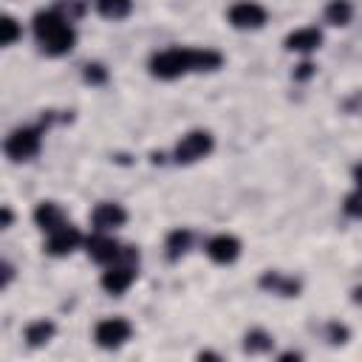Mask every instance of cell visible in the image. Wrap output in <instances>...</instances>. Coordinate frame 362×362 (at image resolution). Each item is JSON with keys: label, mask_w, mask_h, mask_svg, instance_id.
I'll return each instance as SVG.
<instances>
[{"label": "cell", "mask_w": 362, "mask_h": 362, "mask_svg": "<svg viewBox=\"0 0 362 362\" xmlns=\"http://www.w3.org/2000/svg\"><path fill=\"white\" fill-rule=\"evenodd\" d=\"M223 57L212 48H167L153 54L150 74L156 79H178L189 71H218Z\"/></svg>", "instance_id": "6da1fadb"}, {"label": "cell", "mask_w": 362, "mask_h": 362, "mask_svg": "<svg viewBox=\"0 0 362 362\" xmlns=\"http://www.w3.org/2000/svg\"><path fill=\"white\" fill-rule=\"evenodd\" d=\"M34 37L40 42V48L51 57H62L74 48L76 42V31L71 28V20L62 17L57 8H48V11H37L34 14Z\"/></svg>", "instance_id": "7a4b0ae2"}, {"label": "cell", "mask_w": 362, "mask_h": 362, "mask_svg": "<svg viewBox=\"0 0 362 362\" xmlns=\"http://www.w3.org/2000/svg\"><path fill=\"white\" fill-rule=\"evenodd\" d=\"M136 263H139V252L133 246H124L122 257L116 263H110L102 274V288L107 294H124L133 283H136Z\"/></svg>", "instance_id": "3957f363"}, {"label": "cell", "mask_w": 362, "mask_h": 362, "mask_svg": "<svg viewBox=\"0 0 362 362\" xmlns=\"http://www.w3.org/2000/svg\"><path fill=\"white\" fill-rule=\"evenodd\" d=\"M212 147H215V139H212L209 130H189V133H184L178 139L173 158L178 164H195V161L206 158L212 153Z\"/></svg>", "instance_id": "277c9868"}, {"label": "cell", "mask_w": 362, "mask_h": 362, "mask_svg": "<svg viewBox=\"0 0 362 362\" xmlns=\"http://www.w3.org/2000/svg\"><path fill=\"white\" fill-rule=\"evenodd\" d=\"M40 144H42V136H40L37 127H17V130L8 133L3 150L11 161H28L40 153Z\"/></svg>", "instance_id": "5b68a950"}, {"label": "cell", "mask_w": 362, "mask_h": 362, "mask_svg": "<svg viewBox=\"0 0 362 362\" xmlns=\"http://www.w3.org/2000/svg\"><path fill=\"white\" fill-rule=\"evenodd\" d=\"M130 334H133V325L124 317H105L93 328V339L102 348H119L130 339Z\"/></svg>", "instance_id": "8992f818"}, {"label": "cell", "mask_w": 362, "mask_h": 362, "mask_svg": "<svg viewBox=\"0 0 362 362\" xmlns=\"http://www.w3.org/2000/svg\"><path fill=\"white\" fill-rule=\"evenodd\" d=\"M229 23L240 31H255L266 23V8L255 0H238L232 8H229Z\"/></svg>", "instance_id": "52a82bcc"}, {"label": "cell", "mask_w": 362, "mask_h": 362, "mask_svg": "<svg viewBox=\"0 0 362 362\" xmlns=\"http://www.w3.org/2000/svg\"><path fill=\"white\" fill-rule=\"evenodd\" d=\"M85 246H88V257L96 260V263H102V266L116 263V260L122 257V252H124V246H122L116 238H110L107 232H99V235L88 238Z\"/></svg>", "instance_id": "ba28073f"}, {"label": "cell", "mask_w": 362, "mask_h": 362, "mask_svg": "<svg viewBox=\"0 0 362 362\" xmlns=\"http://www.w3.org/2000/svg\"><path fill=\"white\" fill-rule=\"evenodd\" d=\"M79 243H82V232H79L76 226H71V223H62L59 229L48 232L45 252H48V255H54V257H65V255H71Z\"/></svg>", "instance_id": "9c48e42d"}, {"label": "cell", "mask_w": 362, "mask_h": 362, "mask_svg": "<svg viewBox=\"0 0 362 362\" xmlns=\"http://www.w3.org/2000/svg\"><path fill=\"white\" fill-rule=\"evenodd\" d=\"M124 221H127L124 206H122V204H113V201H102V204H96L93 212H90V223H93L99 232H113V229L124 226Z\"/></svg>", "instance_id": "30bf717a"}, {"label": "cell", "mask_w": 362, "mask_h": 362, "mask_svg": "<svg viewBox=\"0 0 362 362\" xmlns=\"http://www.w3.org/2000/svg\"><path fill=\"white\" fill-rule=\"evenodd\" d=\"M206 255H209V260H215V263H221V266H229V263H235L238 255H240V240H238L235 235L221 232V235L209 238Z\"/></svg>", "instance_id": "8fae6325"}, {"label": "cell", "mask_w": 362, "mask_h": 362, "mask_svg": "<svg viewBox=\"0 0 362 362\" xmlns=\"http://www.w3.org/2000/svg\"><path fill=\"white\" fill-rule=\"evenodd\" d=\"M322 42V31L314 28V25H305V28H294L288 37H286V48L288 51H300V54H308V51H317Z\"/></svg>", "instance_id": "7c38bea8"}, {"label": "cell", "mask_w": 362, "mask_h": 362, "mask_svg": "<svg viewBox=\"0 0 362 362\" xmlns=\"http://www.w3.org/2000/svg\"><path fill=\"white\" fill-rule=\"evenodd\" d=\"M34 223H37L42 232H54V229H59V226L68 223V221H65V212H62L59 204L42 201V204H37V209H34Z\"/></svg>", "instance_id": "4fadbf2b"}, {"label": "cell", "mask_w": 362, "mask_h": 362, "mask_svg": "<svg viewBox=\"0 0 362 362\" xmlns=\"http://www.w3.org/2000/svg\"><path fill=\"white\" fill-rule=\"evenodd\" d=\"M260 286L272 294H280V297H297L300 294V283L294 277H286L280 272H263L260 274Z\"/></svg>", "instance_id": "5bb4252c"}, {"label": "cell", "mask_w": 362, "mask_h": 362, "mask_svg": "<svg viewBox=\"0 0 362 362\" xmlns=\"http://www.w3.org/2000/svg\"><path fill=\"white\" fill-rule=\"evenodd\" d=\"M54 322L51 320H34V322H28L25 325V342L31 345V348H40V345H45L51 337H54Z\"/></svg>", "instance_id": "9a60e30c"}, {"label": "cell", "mask_w": 362, "mask_h": 362, "mask_svg": "<svg viewBox=\"0 0 362 362\" xmlns=\"http://www.w3.org/2000/svg\"><path fill=\"white\" fill-rule=\"evenodd\" d=\"M96 8L105 20H124L133 11V0H96Z\"/></svg>", "instance_id": "2e32d148"}, {"label": "cell", "mask_w": 362, "mask_h": 362, "mask_svg": "<svg viewBox=\"0 0 362 362\" xmlns=\"http://www.w3.org/2000/svg\"><path fill=\"white\" fill-rule=\"evenodd\" d=\"M189 243H192V235L187 232V229H173L170 235H167V257L170 260H178L187 249H189Z\"/></svg>", "instance_id": "e0dca14e"}, {"label": "cell", "mask_w": 362, "mask_h": 362, "mask_svg": "<svg viewBox=\"0 0 362 362\" xmlns=\"http://www.w3.org/2000/svg\"><path fill=\"white\" fill-rule=\"evenodd\" d=\"M351 17H354V6H351L348 0H331V3L325 6V20H328L331 25H348Z\"/></svg>", "instance_id": "ac0fdd59"}, {"label": "cell", "mask_w": 362, "mask_h": 362, "mask_svg": "<svg viewBox=\"0 0 362 362\" xmlns=\"http://www.w3.org/2000/svg\"><path fill=\"white\" fill-rule=\"evenodd\" d=\"M272 345H274V339L260 328H255L243 337V351L246 354H266V351H272Z\"/></svg>", "instance_id": "d6986e66"}, {"label": "cell", "mask_w": 362, "mask_h": 362, "mask_svg": "<svg viewBox=\"0 0 362 362\" xmlns=\"http://www.w3.org/2000/svg\"><path fill=\"white\" fill-rule=\"evenodd\" d=\"M0 28H3V45H14V40L20 37V25H17V20L6 14V17L0 20Z\"/></svg>", "instance_id": "ffe728a7"}, {"label": "cell", "mask_w": 362, "mask_h": 362, "mask_svg": "<svg viewBox=\"0 0 362 362\" xmlns=\"http://www.w3.org/2000/svg\"><path fill=\"white\" fill-rule=\"evenodd\" d=\"M342 206H345V212H348L351 218H362V187H356V189L345 198Z\"/></svg>", "instance_id": "44dd1931"}, {"label": "cell", "mask_w": 362, "mask_h": 362, "mask_svg": "<svg viewBox=\"0 0 362 362\" xmlns=\"http://www.w3.org/2000/svg\"><path fill=\"white\" fill-rule=\"evenodd\" d=\"M107 79V71H105V65H99V62H93V65H85V82H90V85H102Z\"/></svg>", "instance_id": "7402d4cb"}, {"label": "cell", "mask_w": 362, "mask_h": 362, "mask_svg": "<svg viewBox=\"0 0 362 362\" xmlns=\"http://www.w3.org/2000/svg\"><path fill=\"white\" fill-rule=\"evenodd\" d=\"M328 331H331V342H334V345L348 339V331H345L342 325H337V322H331V328H328Z\"/></svg>", "instance_id": "603a6c76"}, {"label": "cell", "mask_w": 362, "mask_h": 362, "mask_svg": "<svg viewBox=\"0 0 362 362\" xmlns=\"http://www.w3.org/2000/svg\"><path fill=\"white\" fill-rule=\"evenodd\" d=\"M311 74H314V65H311V62H303V65H297V71H294L297 79H308Z\"/></svg>", "instance_id": "cb8c5ba5"}, {"label": "cell", "mask_w": 362, "mask_h": 362, "mask_svg": "<svg viewBox=\"0 0 362 362\" xmlns=\"http://www.w3.org/2000/svg\"><path fill=\"white\" fill-rule=\"evenodd\" d=\"M11 274H14V269H11L8 263H3V286H8V283H11Z\"/></svg>", "instance_id": "d4e9b609"}, {"label": "cell", "mask_w": 362, "mask_h": 362, "mask_svg": "<svg viewBox=\"0 0 362 362\" xmlns=\"http://www.w3.org/2000/svg\"><path fill=\"white\" fill-rule=\"evenodd\" d=\"M0 218H3V229H8V226H11V209L3 206V215H0Z\"/></svg>", "instance_id": "484cf974"}, {"label": "cell", "mask_w": 362, "mask_h": 362, "mask_svg": "<svg viewBox=\"0 0 362 362\" xmlns=\"http://www.w3.org/2000/svg\"><path fill=\"white\" fill-rule=\"evenodd\" d=\"M354 178H356V187H362V164L354 167Z\"/></svg>", "instance_id": "4316f807"}, {"label": "cell", "mask_w": 362, "mask_h": 362, "mask_svg": "<svg viewBox=\"0 0 362 362\" xmlns=\"http://www.w3.org/2000/svg\"><path fill=\"white\" fill-rule=\"evenodd\" d=\"M354 303H362V286L354 288Z\"/></svg>", "instance_id": "83f0119b"}]
</instances>
